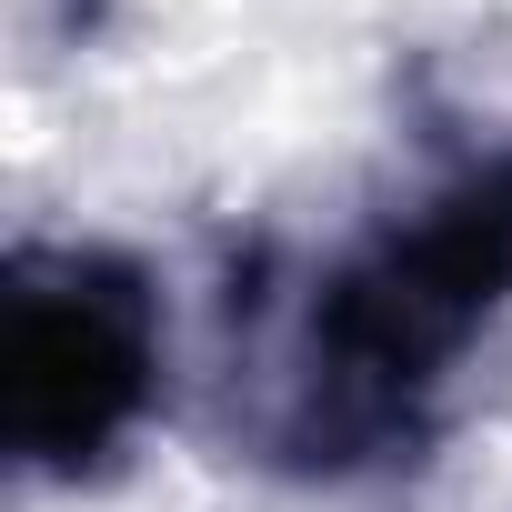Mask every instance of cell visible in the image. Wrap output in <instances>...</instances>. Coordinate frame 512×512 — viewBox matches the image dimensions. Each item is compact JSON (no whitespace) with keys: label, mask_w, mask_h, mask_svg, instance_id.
<instances>
[{"label":"cell","mask_w":512,"mask_h":512,"mask_svg":"<svg viewBox=\"0 0 512 512\" xmlns=\"http://www.w3.org/2000/svg\"><path fill=\"white\" fill-rule=\"evenodd\" d=\"M512 312V151H482L352 231L312 272L272 412L262 462L292 482H362L412 462L442 432V402L462 362Z\"/></svg>","instance_id":"6da1fadb"},{"label":"cell","mask_w":512,"mask_h":512,"mask_svg":"<svg viewBox=\"0 0 512 512\" xmlns=\"http://www.w3.org/2000/svg\"><path fill=\"white\" fill-rule=\"evenodd\" d=\"M171 382L161 282L111 241H21L0 262V462L31 492L101 482Z\"/></svg>","instance_id":"7a4b0ae2"}]
</instances>
